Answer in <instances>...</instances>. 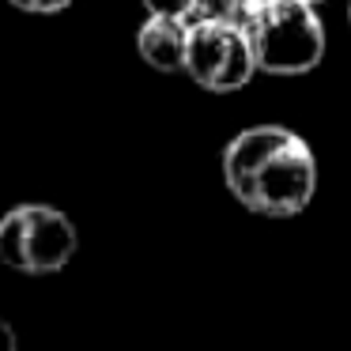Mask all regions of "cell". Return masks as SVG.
<instances>
[{
  "label": "cell",
  "instance_id": "52a82bcc",
  "mask_svg": "<svg viewBox=\"0 0 351 351\" xmlns=\"http://www.w3.org/2000/svg\"><path fill=\"white\" fill-rule=\"evenodd\" d=\"M12 8L27 12V16H57L72 4V0H8Z\"/></svg>",
  "mask_w": 351,
  "mask_h": 351
},
{
  "label": "cell",
  "instance_id": "6da1fadb",
  "mask_svg": "<svg viewBox=\"0 0 351 351\" xmlns=\"http://www.w3.org/2000/svg\"><path fill=\"white\" fill-rule=\"evenodd\" d=\"M223 182L242 208L287 219L317 193V159L298 132L283 125H253L223 147Z\"/></svg>",
  "mask_w": 351,
  "mask_h": 351
},
{
  "label": "cell",
  "instance_id": "7a4b0ae2",
  "mask_svg": "<svg viewBox=\"0 0 351 351\" xmlns=\"http://www.w3.org/2000/svg\"><path fill=\"white\" fill-rule=\"evenodd\" d=\"M257 53V69L268 76H306L325 57V23L310 0H268L245 23Z\"/></svg>",
  "mask_w": 351,
  "mask_h": 351
},
{
  "label": "cell",
  "instance_id": "5b68a950",
  "mask_svg": "<svg viewBox=\"0 0 351 351\" xmlns=\"http://www.w3.org/2000/svg\"><path fill=\"white\" fill-rule=\"evenodd\" d=\"M136 49L155 72H185L189 23L174 16H147V23L136 34Z\"/></svg>",
  "mask_w": 351,
  "mask_h": 351
},
{
  "label": "cell",
  "instance_id": "9c48e42d",
  "mask_svg": "<svg viewBox=\"0 0 351 351\" xmlns=\"http://www.w3.org/2000/svg\"><path fill=\"white\" fill-rule=\"evenodd\" d=\"M0 351H19V340H16V328L0 317Z\"/></svg>",
  "mask_w": 351,
  "mask_h": 351
},
{
  "label": "cell",
  "instance_id": "8fae6325",
  "mask_svg": "<svg viewBox=\"0 0 351 351\" xmlns=\"http://www.w3.org/2000/svg\"><path fill=\"white\" fill-rule=\"evenodd\" d=\"M348 23H351V4H348Z\"/></svg>",
  "mask_w": 351,
  "mask_h": 351
},
{
  "label": "cell",
  "instance_id": "3957f363",
  "mask_svg": "<svg viewBox=\"0 0 351 351\" xmlns=\"http://www.w3.org/2000/svg\"><path fill=\"white\" fill-rule=\"evenodd\" d=\"M80 234L53 204H19L0 215V265L27 276L61 272L76 257Z\"/></svg>",
  "mask_w": 351,
  "mask_h": 351
},
{
  "label": "cell",
  "instance_id": "7c38bea8",
  "mask_svg": "<svg viewBox=\"0 0 351 351\" xmlns=\"http://www.w3.org/2000/svg\"><path fill=\"white\" fill-rule=\"evenodd\" d=\"M310 4H321V0H310Z\"/></svg>",
  "mask_w": 351,
  "mask_h": 351
},
{
  "label": "cell",
  "instance_id": "8992f818",
  "mask_svg": "<svg viewBox=\"0 0 351 351\" xmlns=\"http://www.w3.org/2000/svg\"><path fill=\"white\" fill-rule=\"evenodd\" d=\"M185 23H250V8L242 0H193Z\"/></svg>",
  "mask_w": 351,
  "mask_h": 351
},
{
  "label": "cell",
  "instance_id": "277c9868",
  "mask_svg": "<svg viewBox=\"0 0 351 351\" xmlns=\"http://www.w3.org/2000/svg\"><path fill=\"white\" fill-rule=\"evenodd\" d=\"M185 72L204 91H242L253 80V72H261L250 31L242 23H189Z\"/></svg>",
  "mask_w": 351,
  "mask_h": 351
},
{
  "label": "cell",
  "instance_id": "ba28073f",
  "mask_svg": "<svg viewBox=\"0 0 351 351\" xmlns=\"http://www.w3.org/2000/svg\"><path fill=\"white\" fill-rule=\"evenodd\" d=\"M147 16H174V19H185L193 12V0H144Z\"/></svg>",
  "mask_w": 351,
  "mask_h": 351
},
{
  "label": "cell",
  "instance_id": "30bf717a",
  "mask_svg": "<svg viewBox=\"0 0 351 351\" xmlns=\"http://www.w3.org/2000/svg\"><path fill=\"white\" fill-rule=\"evenodd\" d=\"M242 4H245V8H250V16H253V12H257V8H265L268 0H242Z\"/></svg>",
  "mask_w": 351,
  "mask_h": 351
}]
</instances>
